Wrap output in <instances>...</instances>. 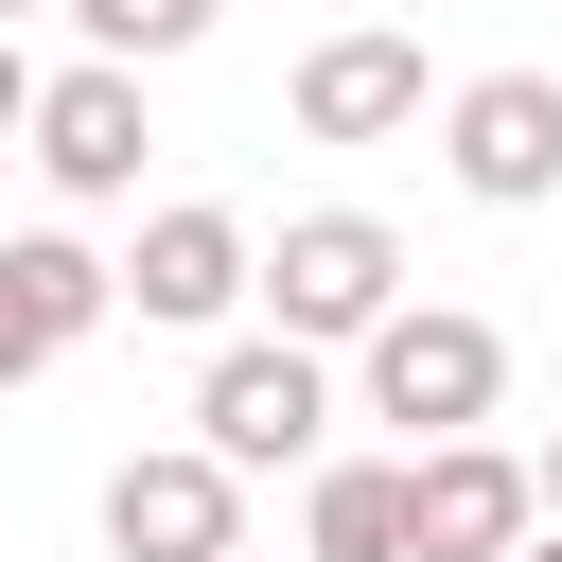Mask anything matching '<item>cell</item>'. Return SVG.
Here are the masks:
<instances>
[{
  "label": "cell",
  "instance_id": "cell-1",
  "mask_svg": "<svg viewBox=\"0 0 562 562\" xmlns=\"http://www.w3.org/2000/svg\"><path fill=\"white\" fill-rule=\"evenodd\" d=\"M351 386H369V422H404V457H422V439H492V404H509V334L457 316V299H404V316L351 351Z\"/></svg>",
  "mask_w": 562,
  "mask_h": 562
},
{
  "label": "cell",
  "instance_id": "cell-2",
  "mask_svg": "<svg viewBox=\"0 0 562 562\" xmlns=\"http://www.w3.org/2000/svg\"><path fill=\"white\" fill-rule=\"evenodd\" d=\"M263 316H281L299 351H369V334L404 316V246H386L369 211H299V228L263 246Z\"/></svg>",
  "mask_w": 562,
  "mask_h": 562
},
{
  "label": "cell",
  "instance_id": "cell-3",
  "mask_svg": "<svg viewBox=\"0 0 562 562\" xmlns=\"http://www.w3.org/2000/svg\"><path fill=\"white\" fill-rule=\"evenodd\" d=\"M193 439H211L228 474H281V457H316V439H334V369H316L299 334H246V351H211Z\"/></svg>",
  "mask_w": 562,
  "mask_h": 562
},
{
  "label": "cell",
  "instance_id": "cell-4",
  "mask_svg": "<svg viewBox=\"0 0 562 562\" xmlns=\"http://www.w3.org/2000/svg\"><path fill=\"white\" fill-rule=\"evenodd\" d=\"M544 527V474L509 439H422L404 457V562H509Z\"/></svg>",
  "mask_w": 562,
  "mask_h": 562
},
{
  "label": "cell",
  "instance_id": "cell-5",
  "mask_svg": "<svg viewBox=\"0 0 562 562\" xmlns=\"http://www.w3.org/2000/svg\"><path fill=\"white\" fill-rule=\"evenodd\" d=\"M105 562H246V474L211 439H158L105 474Z\"/></svg>",
  "mask_w": 562,
  "mask_h": 562
},
{
  "label": "cell",
  "instance_id": "cell-6",
  "mask_svg": "<svg viewBox=\"0 0 562 562\" xmlns=\"http://www.w3.org/2000/svg\"><path fill=\"white\" fill-rule=\"evenodd\" d=\"M439 158H457L474 211H544V193H562V70H474V88H439Z\"/></svg>",
  "mask_w": 562,
  "mask_h": 562
},
{
  "label": "cell",
  "instance_id": "cell-7",
  "mask_svg": "<svg viewBox=\"0 0 562 562\" xmlns=\"http://www.w3.org/2000/svg\"><path fill=\"white\" fill-rule=\"evenodd\" d=\"M18 140H35V176H53L70 211H105V193H140V140H158V123H140V70L88 53V70H35V123H18Z\"/></svg>",
  "mask_w": 562,
  "mask_h": 562
},
{
  "label": "cell",
  "instance_id": "cell-8",
  "mask_svg": "<svg viewBox=\"0 0 562 562\" xmlns=\"http://www.w3.org/2000/svg\"><path fill=\"white\" fill-rule=\"evenodd\" d=\"M105 316H123V263L105 246H70V228H18L0 246V386H35L53 351H88Z\"/></svg>",
  "mask_w": 562,
  "mask_h": 562
},
{
  "label": "cell",
  "instance_id": "cell-9",
  "mask_svg": "<svg viewBox=\"0 0 562 562\" xmlns=\"http://www.w3.org/2000/svg\"><path fill=\"white\" fill-rule=\"evenodd\" d=\"M281 105H299V140H404L439 88H422V35H386V18H334V35L299 53V88H281Z\"/></svg>",
  "mask_w": 562,
  "mask_h": 562
},
{
  "label": "cell",
  "instance_id": "cell-10",
  "mask_svg": "<svg viewBox=\"0 0 562 562\" xmlns=\"http://www.w3.org/2000/svg\"><path fill=\"white\" fill-rule=\"evenodd\" d=\"M123 299H140L158 334H211L228 299H263V246H246L211 193H176V211H140V246H123Z\"/></svg>",
  "mask_w": 562,
  "mask_h": 562
},
{
  "label": "cell",
  "instance_id": "cell-11",
  "mask_svg": "<svg viewBox=\"0 0 562 562\" xmlns=\"http://www.w3.org/2000/svg\"><path fill=\"white\" fill-rule=\"evenodd\" d=\"M299 544H316V562H404V457H316Z\"/></svg>",
  "mask_w": 562,
  "mask_h": 562
},
{
  "label": "cell",
  "instance_id": "cell-12",
  "mask_svg": "<svg viewBox=\"0 0 562 562\" xmlns=\"http://www.w3.org/2000/svg\"><path fill=\"white\" fill-rule=\"evenodd\" d=\"M70 18H88V53H105V70H158V53H193V35H211V0H70Z\"/></svg>",
  "mask_w": 562,
  "mask_h": 562
},
{
  "label": "cell",
  "instance_id": "cell-13",
  "mask_svg": "<svg viewBox=\"0 0 562 562\" xmlns=\"http://www.w3.org/2000/svg\"><path fill=\"white\" fill-rule=\"evenodd\" d=\"M35 123V53H18V18H0V140Z\"/></svg>",
  "mask_w": 562,
  "mask_h": 562
},
{
  "label": "cell",
  "instance_id": "cell-14",
  "mask_svg": "<svg viewBox=\"0 0 562 562\" xmlns=\"http://www.w3.org/2000/svg\"><path fill=\"white\" fill-rule=\"evenodd\" d=\"M509 562H562V509H544V527H527V544H509Z\"/></svg>",
  "mask_w": 562,
  "mask_h": 562
},
{
  "label": "cell",
  "instance_id": "cell-15",
  "mask_svg": "<svg viewBox=\"0 0 562 562\" xmlns=\"http://www.w3.org/2000/svg\"><path fill=\"white\" fill-rule=\"evenodd\" d=\"M527 474H544V509H562V439H544V457H527Z\"/></svg>",
  "mask_w": 562,
  "mask_h": 562
}]
</instances>
